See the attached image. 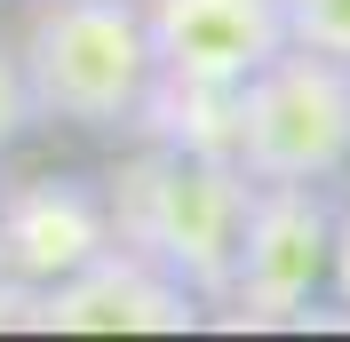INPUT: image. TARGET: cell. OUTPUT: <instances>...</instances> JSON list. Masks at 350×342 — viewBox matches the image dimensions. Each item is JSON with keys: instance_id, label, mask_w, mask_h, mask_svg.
<instances>
[{"instance_id": "cell-3", "label": "cell", "mask_w": 350, "mask_h": 342, "mask_svg": "<svg viewBox=\"0 0 350 342\" xmlns=\"http://www.w3.org/2000/svg\"><path fill=\"white\" fill-rule=\"evenodd\" d=\"M231 168L247 183H327L350 168V64L279 48L239 80Z\"/></svg>"}, {"instance_id": "cell-1", "label": "cell", "mask_w": 350, "mask_h": 342, "mask_svg": "<svg viewBox=\"0 0 350 342\" xmlns=\"http://www.w3.org/2000/svg\"><path fill=\"white\" fill-rule=\"evenodd\" d=\"M247 183L231 159H199V151H135L128 168L104 183L111 247L144 255L152 271H167L183 295H199V311H223L231 295V247H239Z\"/></svg>"}, {"instance_id": "cell-6", "label": "cell", "mask_w": 350, "mask_h": 342, "mask_svg": "<svg viewBox=\"0 0 350 342\" xmlns=\"http://www.w3.org/2000/svg\"><path fill=\"white\" fill-rule=\"evenodd\" d=\"M135 8H144L152 72H175V80L239 88L255 64L286 48L279 0H135Z\"/></svg>"}, {"instance_id": "cell-8", "label": "cell", "mask_w": 350, "mask_h": 342, "mask_svg": "<svg viewBox=\"0 0 350 342\" xmlns=\"http://www.w3.org/2000/svg\"><path fill=\"white\" fill-rule=\"evenodd\" d=\"M231 120H239V88L175 80V72H152L128 111V128H144L167 151H199V159H231Z\"/></svg>"}, {"instance_id": "cell-5", "label": "cell", "mask_w": 350, "mask_h": 342, "mask_svg": "<svg viewBox=\"0 0 350 342\" xmlns=\"http://www.w3.org/2000/svg\"><path fill=\"white\" fill-rule=\"evenodd\" d=\"M16 326H48V334H191L199 295H183L167 271H152L128 247H104L80 271L32 287L16 302Z\"/></svg>"}, {"instance_id": "cell-11", "label": "cell", "mask_w": 350, "mask_h": 342, "mask_svg": "<svg viewBox=\"0 0 350 342\" xmlns=\"http://www.w3.org/2000/svg\"><path fill=\"white\" fill-rule=\"evenodd\" d=\"M327 278H334V295L350 302V207H334V223H327Z\"/></svg>"}, {"instance_id": "cell-9", "label": "cell", "mask_w": 350, "mask_h": 342, "mask_svg": "<svg viewBox=\"0 0 350 342\" xmlns=\"http://www.w3.org/2000/svg\"><path fill=\"white\" fill-rule=\"evenodd\" d=\"M279 16H286V48L350 64V0H279Z\"/></svg>"}, {"instance_id": "cell-4", "label": "cell", "mask_w": 350, "mask_h": 342, "mask_svg": "<svg viewBox=\"0 0 350 342\" xmlns=\"http://www.w3.org/2000/svg\"><path fill=\"white\" fill-rule=\"evenodd\" d=\"M327 192L319 183H255L231 247V326H303L327 287Z\"/></svg>"}, {"instance_id": "cell-10", "label": "cell", "mask_w": 350, "mask_h": 342, "mask_svg": "<svg viewBox=\"0 0 350 342\" xmlns=\"http://www.w3.org/2000/svg\"><path fill=\"white\" fill-rule=\"evenodd\" d=\"M32 120H40V111H32V88H24V72H16V48H0V151L24 144Z\"/></svg>"}, {"instance_id": "cell-7", "label": "cell", "mask_w": 350, "mask_h": 342, "mask_svg": "<svg viewBox=\"0 0 350 342\" xmlns=\"http://www.w3.org/2000/svg\"><path fill=\"white\" fill-rule=\"evenodd\" d=\"M104 247H111V215H104L96 183H80V175H32L16 192H0V287L16 302L32 287H48V278L80 271Z\"/></svg>"}, {"instance_id": "cell-2", "label": "cell", "mask_w": 350, "mask_h": 342, "mask_svg": "<svg viewBox=\"0 0 350 342\" xmlns=\"http://www.w3.org/2000/svg\"><path fill=\"white\" fill-rule=\"evenodd\" d=\"M16 72L40 120L64 128H128L152 80V40L135 0H40L24 24Z\"/></svg>"}]
</instances>
